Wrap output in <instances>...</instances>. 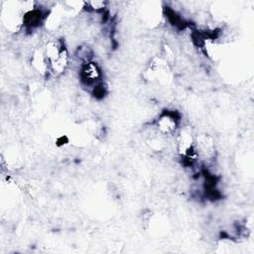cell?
Instances as JSON below:
<instances>
[{
  "instance_id": "obj_1",
  "label": "cell",
  "mask_w": 254,
  "mask_h": 254,
  "mask_svg": "<svg viewBox=\"0 0 254 254\" xmlns=\"http://www.w3.org/2000/svg\"><path fill=\"white\" fill-rule=\"evenodd\" d=\"M181 124V117L178 111L165 109L155 121L157 131L165 136H174L178 133Z\"/></svg>"
},
{
  "instance_id": "obj_2",
  "label": "cell",
  "mask_w": 254,
  "mask_h": 254,
  "mask_svg": "<svg viewBox=\"0 0 254 254\" xmlns=\"http://www.w3.org/2000/svg\"><path fill=\"white\" fill-rule=\"evenodd\" d=\"M177 151L182 157H190L194 151L195 135L190 125L181 127L177 133Z\"/></svg>"
},
{
  "instance_id": "obj_3",
  "label": "cell",
  "mask_w": 254,
  "mask_h": 254,
  "mask_svg": "<svg viewBox=\"0 0 254 254\" xmlns=\"http://www.w3.org/2000/svg\"><path fill=\"white\" fill-rule=\"evenodd\" d=\"M194 151L197 157L204 160H211L215 155V141L209 134L202 133L195 135Z\"/></svg>"
},
{
  "instance_id": "obj_4",
  "label": "cell",
  "mask_w": 254,
  "mask_h": 254,
  "mask_svg": "<svg viewBox=\"0 0 254 254\" xmlns=\"http://www.w3.org/2000/svg\"><path fill=\"white\" fill-rule=\"evenodd\" d=\"M79 76L84 85L97 86L102 78V72L99 65L95 62L88 61L81 64L79 68Z\"/></svg>"
},
{
  "instance_id": "obj_5",
  "label": "cell",
  "mask_w": 254,
  "mask_h": 254,
  "mask_svg": "<svg viewBox=\"0 0 254 254\" xmlns=\"http://www.w3.org/2000/svg\"><path fill=\"white\" fill-rule=\"evenodd\" d=\"M69 65V54L66 48H64L60 55L53 61L49 62V74L53 76L62 75Z\"/></svg>"
},
{
  "instance_id": "obj_6",
  "label": "cell",
  "mask_w": 254,
  "mask_h": 254,
  "mask_svg": "<svg viewBox=\"0 0 254 254\" xmlns=\"http://www.w3.org/2000/svg\"><path fill=\"white\" fill-rule=\"evenodd\" d=\"M31 64L34 67V69L36 71H38L39 73H41L43 75H45L47 73L49 74V64L45 57L43 48L36 49L33 52V55L31 58Z\"/></svg>"
},
{
  "instance_id": "obj_7",
  "label": "cell",
  "mask_w": 254,
  "mask_h": 254,
  "mask_svg": "<svg viewBox=\"0 0 254 254\" xmlns=\"http://www.w3.org/2000/svg\"><path fill=\"white\" fill-rule=\"evenodd\" d=\"M64 48H65V46L62 40H59V39L48 40L46 42L45 46L43 47L44 54L48 61V64H49V62H51L55 58H57Z\"/></svg>"
},
{
  "instance_id": "obj_8",
  "label": "cell",
  "mask_w": 254,
  "mask_h": 254,
  "mask_svg": "<svg viewBox=\"0 0 254 254\" xmlns=\"http://www.w3.org/2000/svg\"><path fill=\"white\" fill-rule=\"evenodd\" d=\"M106 5L107 3L105 1H87L85 2V9L98 13L103 11L106 8Z\"/></svg>"
}]
</instances>
